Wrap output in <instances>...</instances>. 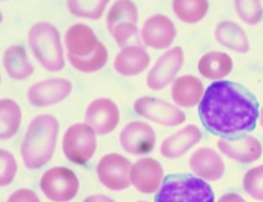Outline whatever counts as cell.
<instances>
[{
	"mask_svg": "<svg viewBox=\"0 0 263 202\" xmlns=\"http://www.w3.org/2000/svg\"><path fill=\"white\" fill-rule=\"evenodd\" d=\"M58 130L60 124L51 115H40L30 122L21 145V157L26 168L40 169L51 160Z\"/></svg>",
	"mask_w": 263,
	"mask_h": 202,
	"instance_id": "cell-2",
	"label": "cell"
},
{
	"mask_svg": "<svg viewBox=\"0 0 263 202\" xmlns=\"http://www.w3.org/2000/svg\"><path fill=\"white\" fill-rule=\"evenodd\" d=\"M177 35L172 20L164 15L157 14L148 17L142 27V39L146 46L157 50L170 47Z\"/></svg>",
	"mask_w": 263,
	"mask_h": 202,
	"instance_id": "cell-14",
	"label": "cell"
},
{
	"mask_svg": "<svg viewBox=\"0 0 263 202\" xmlns=\"http://www.w3.org/2000/svg\"><path fill=\"white\" fill-rule=\"evenodd\" d=\"M108 5V0H91V2H79L71 0L68 2V9L73 15L79 17H88V19H100Z\"/></svg>",
	"mask_w": 263,
	"mask_h": 202,
	"instance_id": "cell-28",
	"label": "cell"
},
{
	"mask_svg": "<svg viewBox=\"0 0 263 202\" xmlns=\"http://www.w3.org/2000/svg\"><path fill=\"white\" fill-rule=\"evenodd\" d=\"M139 202H146V201H139Z\"/></svg>",
	"mask_w": 263,
	"mask_h": 202,
	"instance_id": "cell-36",
	"label": "cell"
},
{
	"mask_svg": "<svg viewBox=\"0 0 263 202\" xmlns=\"http://www.w3.org/2000/svg\"><path fill=\"white\" fill-rule=\"evenodd\" d=\"M218 147L220 152L224 153V155L238 163H252L262 155L261 143L250 134L234 139L220 138L218 140Z\"/></svg>",
	"mask_w": 263,
	"mask_h": 202,
	"instance_id": "cell-16",
	"label": "cell"
},
{
	"mask_svg": "<svg viewBox=\"0 0 263 202\" xmlns=\"http://www.w3.org/2000/svg\"><path fill=\"white\" fill-rule=\"evenodd\" d=\"M120 145L125 152L134 155L147 154L156 145L155 130L148 124L133 121L122 128Z\"/></svg>",
	"mask_w": 263,
	"mask_h": 202,
	"instance_id": "cell-12",
	"label": "cell"
},
{
	"mask_svg": "<svg viewBox=\"0 0 263 202\" xmlns=\"http://www.w3.org/2000/svg\"><path fill=\"white\" fill-rule=\"evenodd\" d=\"M8 202H40L37 195L29 189H20L13 192Z\"/></svg>",
	"mask_w": 263,
	"mask_h": 202,
	"instance_id": "cell-32",
	"label": "cell"
},
{
	"mask_svg": "<svg viewBox=\"0 0 263 202\" xmlns=\"http://www.w3.org/2000/svg\"><path fill=\"white\" fill-rule=\"evenodd\" d=\"M189 165L195 176L208 181H215L224 175L225 164L212 148H199L192 154Z\"/></svg>",
	"mask_w": 263,
	"mask_h": 202,
	"instance_id": "cell-17",
	"label": "cell"
},
{
	"mask_svg": "<svg viewBox=\"0 0 263 202\" xmlns=\"http://www.w3.org/2000/svg\"><path fill=\"white\" fill-rule=\"evenodd\" d=\"M155 202H214L212 186L193 175H168Z\"/></svg>",
	"mask_w": 263,
	"mask_h": 202,
	"instance_id": "cell-4",
	"label": "cell"
},
{
	"mask_svg": "<svg viewBox=\"0 0 263 202\" xmlns=\"http://www.w3.org/2000/svg\"><path fill=\"white\" fill-rule=\"evenodd\" d=\"M29 45L45 69L60 72L64 68L63 47L60 31L50 23H37L29 32Z\"/></svg>",
	"mask_w": 263,
	"mask_h": 202,
	"instance_id": "cell-3",
	"label": "cell"
},
{
	"mask_svg": "<svg viewBox=\"0 0 263 202\" xmlns=\"http://www.w3.org/2000/svg\"><path fill=\"white\" fill-rule=\"evenodd\" d=\"M215 38L220 45L230 50L246 53L250 51V41L240 25L232 21H222L215 29Z\"/></svg>",
	"mask_w": 263,
	"mask_h": 202,
	"instance_id": "cell-22",
	"label": "cell"
},
{
	"mask_svg": "<svg viewBox=\"0 0 263 202\" xmlns=\"http://www.w3.org/2000/svg\"><path fill=\"white\" fill-rule=\"evenodd\" d=\"M96 149V132L89 125L76 124L64 133L63 153L72 163L85 165L94 155Z\"/></svg>",
	"mask_w": 263,
	"mask_h": 202,
	"instance_id": "cell-6",
	"label": "cell"
},
{
	"mask_svg": "<svg viewBox=\"0 0 263 202\" xmlns=\"http://www.w3.org/2000/svg\"><path fill=\"white\" fill-rule=\"evenodd\" d=\"M72 93V83L68 79L51 78L33 84L27 91L30 104L37 108L56 105Z\"/></svg>",
	"mask_w": 263,
	"mask_h": 202,
	"instance_id": "cell-11",
	"label": "cell"
},
{
	"mask_svg": "<svg viewBox=\"0 0 263 202\" xmlns=\"http://www.w3.org/2000/svg\"><path fill=\"white\" fill-rule=\"evenodd\" d=\"M235 9L238 17L249 25H256L262 19L263 8L261 3L257 0H238L235 3Z\"/></svg>",
	"mask_w": 263,
	"mask_h": 202,
	"instance_id": "cell-29",
	"label": "cell"
},
{
	"mask_svg": "<svg viewBox=\"0 0 263 202\" xmlns=\"http://www.w3.org/2000/svg\"><path fill=\"white\" fill-rule=\"evenodd\" d=\"M174 14L186 24H194L204 19L209 9L206 0H176L172 3Z\"/></svg>",
	"mask_w": 263,
	"mask_h": 202,
	"instance_id": "cell-26",
	"label": "cell"
},
{
	"mask_svg": "<svg viewBox=\"0 0 263 202\" xmlns=\"http://www.w3.org/2000/svg\"><path fill=\"white\" fill-rule=\"evenodd\" d=\"M149 64V54L139 46H127L119 52L115 58L114 68L125 76L139 75Z\"/></svg>",
	"mask_w": 263,
	"mask_h": 202,
	"instance_id": "cell-20",
	"label": "cell"
},
{
	"mask_svg": "<svg viewBox=\"0 0 263 202\" xmlns=\"http://www.w3.org/2000/svg\"><path fill=\"white\" fill-rule=\"evenodd\" d=\"M83 202H115V201L112 200V198H110L109 196L97 194V195H91L89 197H87Z\"/></svg>",
	"mask_w": 263,
	"mask_h": 202,
	"instance_id": "cell-34",
	"label": "cell"
},
{
	"mask_svg": "<svg viewBox=\"0 0 263 202\" xmlns=\"http://www.w3.org/2000/svg\"><path fill=\"white\" fill-rule=\"evenodd\" d=\"M232 59L229 54L220 51L208 52L200 58L198 69L203 76L212 80L225 78L232 70Z\"/></svg>",
	"mask_w": 263,
	"mask_h": 202,
	"instance_id": "cell-23",
	"label": "cell"
},
{
	"mask_svg": "<svg viewBox=\"0 0 263 202\" xmlns=\"http://www.w3.org/2000/svg\"><path fill=\"white\" fill-rule=\"evenodd\" d=\"M40 188L48 200L68 202L76 197L79 189L78 177L68 168L56 167L42 175Z\"/></svg>",
	"mask_w": 263,
	"mask_h": 202,
	"instance_id": "cell-7",
	"label": "cell"
},
{
	"mask_svg": "<svg viewBox=\"0 0 263 202\" xmlns=\"http://www.w3.org/2000/svg\"><path fill=\"white\" fill-rule=\"evenodd\" d=\"M120 120V112L112 100L100 97L91 101L85 111V122L98 134H108L115 130Z\"/></svg>",
	"mask_w": 263,
	"mask_h": 202,
	"instance_id": "cell-13",
	"label": "cell"
},
{
	"mask_svg": "<svg viewBox=\"0 0 263 202\" xmlns=\"http://www.w3.org/2000/svg\"><path fill=\"white\" fill-rule=\"evenodd\" d=\"M201 136V131L194 125L182 128L162 142L161 154L170 159L182 157L192 147L200 142Z\"/></svg>",
	"mask_w": 263,
	"mask_h": 202,
	"instance_id": "cell-19",
	"label": "cell"
},
{
	"mask_svg": "<svg viewBox=\"0 0 263 202\" xmlns=\"http://www.w3.org/2000/svg\"><path fill=\"white\" fill-rule=\"evenodd\" d=\"M218 202H246L243 200V197H241L240 195L234 194V192H230V194H226L219 198Z\"/></svg>",
	"mask_w": 263,
	"mask_h": 202,
	"instance_id": "cell-33",
	"label": "cell"
},
{
	"mask_svg": "<svg viewBox=\"0 0 263 202\" xmlns=\"http://www.w3.org/2000/svg\"><path fill=\"white\" fill-rule=\"evenodd\" d=\"M163 179L162 165L156 159L143 158L133 165L131 184L143 194H154L160 189Z\"/></svg>",
	"mask_w": 263,
	"mask_h": 202,
	"instance_id": "cell-15",
	"label": "cell"
},
{
	"mask_svg": "<svg viewBox=\"0 0 263 202\" xmlns=\"http://www.w3.org/2000/svg\"><path fill=\"white\" fill-rule=\"evenodd\" d=\"M139 21V10L133 2L119 0L110 8L108 14V30L118 42L119 46L125 48L131 39L139 35L136 24Z\"/></svg>",
	"mask_w": 263,
	"mask_h": 202,
	"instance_id": "cell-5",
	"label": "cell"
},
{
	"mask_svg": "<svg viewBox=\"0 0 263 202\" xmlns=\"http://www.w3.org/2000/svg\"><path fill=\"white\" fill-rule=\"evenodd\" d=\"M184 53L180 47H174L164 52L147 75V85L152 90H161L174 80V76L182 68Z\"/></svg>",
	"mask_w": 263,
	"mask_h": 202,
	"instance_id": "cell-10",
	"label": "cell"
},
{
	"mask_svg": "<svg viewBox=\"0 0 263 202\" xmlns=\"http://www.w3.org/2000/svg\"><path fill=\"white\" fill-rule=\"evenodd\" d=\"M64 41L68 54L77 58L91 56L96 53L100 44L93 30L84 24H74L69 27L64 36Z\"/></svg>",
	"mask_w": 263,
	"mask_h": 202,
	"instance_id": "cell-18",
	"label": "cell"
},
{
	"mask_svg": "<svg viewBox=\"0 0 263 202\" xmlns=\"http://www.w3.org/2000/svg\"><path fill=\"white\" fill-rule=\"evenodd\" d=\"M243 189L252 198L263 201V165L247 171L243 177Z\"/></svg>",
	"mask_w": 263,
	"mask_h": 202,
	"instance_id": "cell-30",
	"label": "cell"
},
{
	"mask_svg": "<svg viewBox=\"0 0 263 202\" xmlns=\"http://www.w3.org/2000/svg\"><path fill=\"white\" fill-rule=\"evenodd\" d=\"M256 97L236 83L214 82L204 91L199 117L208 131L220 136H237L256 127L258 120Z\"/></svg>",
	"mask_w": 263,
	"mask_h": 202,
	"instance_id": "cell-1",
	"label": "cell"
},
{
	"mask_svg": "<svg viewBox=\"0 0 263 202\" xmlns=\"http://www.w3.org/2000/svg\"><path fill=\"white\" fill-rule=\"evenodd\" d=\"M4 67L9 75L16 80L29 78L33 73V67L26 51L19 45L10 46L4 53Z\"/></svg>",
	"mask_w": 263,
	"mask_h": 202,
	"instance_id": "cell-24",
	"label": "cell"
},
{
	"mask_svg": "<svg viewBox=\"0 0 263 202\" xmlns=\"http://www.w3.org/2000/svg\"><path fill=\"white\" fill-rule=\"evenodd\" d=\"M134 110L137 115L154 121L162 126H178L185 121V115L182 110L157 97L142 96L134 104Z\"/></svg>",
	"mask_w": 263,
	"mask_h": 202,
	"instance_id": "cell-8",
	"label": "cell"
},
{
	"mask_svg": "<svg viewBox=\"0 0 263 202\" xmlns=\"http://www.w3.org/2000/svg\"><path fill=\"white\" fill-rule=\"evenodd\" d=\"M0 167H2V174H0V184L3 186L9 185L14 180L15 174H16L17 165L16 160H15L14 155L10 152L4 151L2 149L0 151Z\"/></svg>",
	"mask_w": 263,
	"mask_h": 202,
	"instance_id": "cell-31",
	"label": "cell"
},
{
	"mask_svg": "<svg viewBox=\"0 0 263 202\" xmlns=\"http://www.w3.org/2000/svg\"><path fill=\"white\" fill-rule=\"evenodd\" d=\"M68 60L72 64L73 68L79 70V72L93 73L102 69L105 66L106 60H108V51H106L105 46L100 42L96 53H93L91 56L87 58H77L68 54Z\"/></svg>",
	"mask_w": 263,
	"mask_h": 202,
	"instance_id": "cell-27",
	"label": "cell"
},
{
	"mask_svg": "<svg viewBox=\"0 0 263 202\" xmlns=\"http://www.w3.org/2000/svg\"><path fill=\"white\" fill-rule=\"evenodd\" d=\"M21 124V109L11 99L0 101V137L2 139L11 138L19 131Z\"/></svg>",
	"mask_w": 263,
	"mask_h": 202,
	"instance_id": "cell-25",
	"label": "cell"
},
{
	"mask_svg": "<svg viewBox=\"0 0 263 202\" xmlns=\"http://www.w3.org/2000/svg\"><path fill=\"white\" fill-rule=\"evenodd\" d=\"M171 94L174 104L184 108H193L200 104L203 99L204 85L197 76L183 75L174 80Z\"/></svg>",
	"mask_w": 263,
	"mask_h": 202,
	"instance_id": "cell-21",
	"label": "cell"
},
{
	"mask_svg": "<svg viewBox=\"0 0 263 202\" xmlns=\"http://www.w3.org/2000/svg\"><path fill=\"white\" fill-rule=\"evenodd\" d=\"M261 126L263 127V109H262V111H261Z\"/></svg>",
	"mask_w": 263,
	"mask_h": 202,
	"instance_id": "cell-35",
	"label": "cell"
},
{
	"mask_svg": "<svg viewBox=\"0 0 263 202\" xmlns=\"http://www.w3.org/2000/svg\"><path fill=\"white\" fill-rule=\"evenodd\" d=\"M130 160L116 153H110L100 159L98 163L97 173L100 183L105 188L114 191L127 189L131 184Z\"/></svg>",
	"mask_w": 263,
	"mask_h": 202,
	"instance_id": "cell-9",
	"label": "cell"
}]
</instances>
